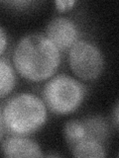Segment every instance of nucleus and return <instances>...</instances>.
Segmentation results:
<instances>
[{
  "label": "nucleus",
  "instance_id": "obj_1",
  "mask_svg": "<svg viewBox=\"0 0 119 158\" xmlns=\"http://www.w3.org/2000/svg\"><path fill=\"white\" fill-rule=\"evenodd\" d=\"M17 72L32 82L51 78L61 64V52L41 34H30L20 39L12 54Z\"/></svg>",
  "mask_w": 119,
  "mask_h": 158
},
{
  "label": "nucleus",
  "instance_id": "obj_2",
  "mask_svg": "<svg viewBox=\"0 0 119 158\" xmlns=\"http://www.w3.org/2000/svg\"><path fill=\"white\" fill-rule=\"evenodd\" d=\"M4 127L13 135H28L39 131L47 122L45 102L32 93H19L10 98L2 111Z\"/></svg>",
  "mask_w": 119,
  "mask_h": 158
},
{
  "label": "nucleus",
  "instance_id": "obj_3",
  "mask_svg": "<svg viewBox=\"0 0 119 158\" xmlns=\"http://www.w3.org/2000/svg\"><path fill=\"white\" fill-rule=\"evenodd\" d=\"M43 101L52 113L68 115L77 111L86 97V88L73 77L59 74L45 84Z\"/></svg>",
  "mask_w": 119,
  "mask_h": 158
},
{
  "label": "nucleus",
  "instance_id": "obj_4",
  "mask_svg": "<svg viewBox=\"0 0 119 158\" xmlns=\"http://www.w3.org/2000/svg\"><path fill=\"white\" fill-rule=\"evenodd\" d=\"M68 58L73 72L82 80H96L103 71L102 52L97 46L86 40H78L68 49Z\"/></svg>",
  "mask_w": 119,
  "mask_h": 158
},
{
  "label": "nucleus",
  "instance_id": "obj_5",
  "mask_svg": "<svg viewBox=\"0 0 119 158\" xmlns=\"http://www.w3.org/2000/svg\"><path fill=\"white\" fill-rule=\"evenodd\" d=\"M46 37L60 52H67L79 40V30L73 20L55 17L46 26Z\"/></svg>",
  "mask_w": 119,
  "mask_h": 158
},
{
  "label": "nucleus",
  "instance_id": "obj_6",
  "mask_svg": "<svg viewBox=\"0 0 119 158\" xmlns=\"http://www.w3.org/2000/svg\"><path fill=\"white\" fill-rule=\"evenodd\" d=\"M2 154L6 157H43L39 144L26 135H13L2 142Z\"/></svg>",
  "mask_w": 119,
  "mask_h": 158
},
{
  "label": "nucleus",
  "instance_id": "obj_7",
  "mask_svg": "<svg viewBox=\"0 0 119 158\" xmlns=\"http://www.w3.org/2000/svg\"><path fill=\"white\" fill-rule=\"evenodd\" d=\"M71 149L73 155L76 157L102 158L106 156V150L102 142L91 138H86L76 143Z\"/></svg>",
  "mask_w": 119,
  "mask_h": 158
},
{
  "label": "nucleus",
  "instance_id": "obj_8",
  "mask_svg": "<svg viewBox=\"0 0 119 158\" xmlns=\"http://www.w3.org/2000/svg\"><path fill=\"white\" fill-rule=\"evenodd\" d=\"M16 79L11 63L6 58H0V99L5 98L13 91Z\"/></svg>",
  "mask_w": 119,
  "mask_h": 158
},
{
  "label": "nucleus",
  "instance_id": "obj_9",
  "mask_svg": "<svg viewBox=\"0 0 119 158\" xmlns=\"http://www.w3.org/2000/svg\"><path fill=\"white\" fill-rule=\"evenodd\" d=\"M64 133L69 147H73L76 143L86 139V130L83 122L78 120H71L66 123L64 127Z\"/></svg>",
  "mask_w": 119,
  "mask_h": 158
},
{
  "label": "nucleus",
  "instance_id": "obj_10",
  "mask_svg": "<svg viewBox=\"0 0 119 158\" xmlns=\"http://www.w3.org/2000/svg\"><path fill=\"white\" fill-rule=\"evenodd\" d=\"M76 4V1H73V0H60V1H56L55 2V5L57 6L59 11H67V10L71 9L73 5Z\"/></svg>",
  "mask_w": 119,
  "mask_h": 158
},
{
  "label": "nucleus",
  "instance_id": "obj_11",
  "mask_svg": "<svg viewBox=\"0 0 119 158\" xmlns=\"http://www.w3.org/2000/svg\"><path fill=\"white\" fill-rule=\"evenodd\" d=\"M7 44H8L7 34L4 31V29L0 26V56L3 54V52L6 51Z\"/></svg>",
  "mask_w": 119,
  "mask_h": 158
},
{
  "label": "nucleus",
  "instance_id": "obj_12",
  "mask_svg": "<svg viewBox=\"0 0 119 158\" xmlns=\"http://www.w3.org/2000/svg\"><path fill=\"white\" fill-rule=\"evenodd\" d=\"M118 104H116L115 109H114V117H113V120H114V126L117 128L118 127Z\"/></svg>",
  "mask_w": 119,
  "mask_h": 158
},
{
  "label": "nucleus",
  "instance_id": "obj_13",
  "mask_svg": "<svg viewBox=\"0 0 119 158\" xmlns=\"http://www.w3.org/2000/svg\"><path fill=\"white\" fill-rule=\"evenodd\" d=\"M4 125H3V122H2V116H1V112H0V140L3 136V131H4Z\"/></svg>",
  "mask_w": 119,
  "mask_h": 158
}]
</instances>
